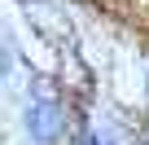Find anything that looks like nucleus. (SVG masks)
<instances>
[{
    "instance_id": "1",
    "label": "nucleus",
    "mask_w": 149,
    "mask_h": 145,
    "mask_svg": "<svg viewBox=\"0 0 149 145\" xmlns=\"http://www.w3.org/2000/svg\"><path fill=\"white\" fill-rule=\"evenodd\" d=\"M57 119H61V114H57L53 106L35 101V106L26 110V132H31L35 141H53V136H57Z\"/></svg>"
},
{
    "instance_id": "2",
    "label": "nucleus",
    "mask_w": 149,
    "mask_h": 145,
    "mask_svg": "<svg viewBox=\"0 0 149 145\" xmlns=\"http://www.w3.org/2000/svg\"><path fill=\"white\" fill-rule=\"evenodd\" d=\"M84 145H110V141H105L101 132H88V136H84Z\"/></svg>"
}]
</instances>
